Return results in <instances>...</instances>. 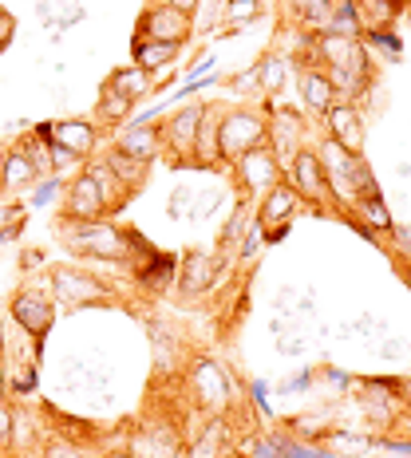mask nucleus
I'll return each mask as SVG.
<instances>
[{"instance_id": "60", "label": "nucleus", "mask_w": 411, "mask_h": 458, "mask_svg": "<svg viewBox=\"0 0 411 458\" xmlns=\"http://www.w3.org/2000/svg\"><path fill=\"white\" fill-rule=\"evenodd\" d=\"M404 16H407V24H411V0H407V13Z\"/></svg>"}, {"instance_id": "9", "label": "nucleus", "mask_w": 411, "mask_h": 458, "mask_svg": "<svg viewBox=\"0 0 411 458\" xmlns=\"http://www.w3.org/2000/svg\"><path fill=\"white\" fill-rule=\"evenodd\" d=\"M281 178H285V166H281V158L270 150V142L250 150V155L237 162V186H242L245 198H265Z\"/></svg>"}, {"instance_id": "22", "label": "nucleus", "mask_w": 411, "mask_h": 458, "mask_svg": "<svg viewBox=\"0 0 411 458\" xmlns=\"http://www.w3.org/2000/svg\"><path fill=\"white\" fill-rule=\"evenodd\" d=\"M178 52H183V44H162V40H139L131 44V55H135V68H142L147 75L155 72H167L170 64L178 60Z\"/></svg>"}, {"instance_id": "45", "label": "nucleus", "mask_w": 411, "mask_h": 458, "mask_svg": "<svg viewBox=\"0 0 411 458\" xmlns=\"http://www.w3.org/2000/svg\"><path fill=\"white\" fill-rule=\"evenodd\" d=\"M218 202H222V194H194V202H190V222H202V217H210L218 209Z\"/></svg>"}, {"instance_id": "52", "label": "nucleus", "mask_w": 411, "mask_h": 458, "mask_svg": "<svg viewBox=\"0 0 411 458\" xmlns=\"http://www.w3.org/2000/svg\"><path fill=\"white\" fill-rule=\"evenodd\" d=\"M309 384H313V371L304 368V371H297V376H289V379H285L281 391H285V395H297V391H304Z\"/></svg>"}, {"instance_id": "1", "label": "nucleus", "mask_w": 411, "mask_h": 458, "mask_svg": "<svg viewBox=\"0 0 411 458\" xmlns=\"http://www.w3.org/2000/svg\"><path fill=\"white\" fill-rule=\"evenodd\" d=\"M60 237L72 253L95 257V261H131V245H127V229L111 225V222H60Z\"/></svg>"}, {"instance_id": "27", "label": "nucleus", "mask_w": 411, "mask_h": 458, "mask_svg": "<svg viewBox=\"0 0 411 458\" xmlns=\"http://www.w3.org/2000/svg\"><path fill=\"white\" fill-rule=\"evenodd\" d=\"M356 214H360V217H352V222H356V225H368L372 233H391V225H396V217H391L384 194L360 198V202H356Z\"/></svg>"}, {"instance_id": "40", "label": "nucleus", "mask_w": 411, "mask_h": 458, "mask_svg": "<svg viewBox=\"0 0 411 458\" xmlns=\"http://www.w3.org/2000/svg\"><path fill=\"white\" fill-rule=\"evenodd\" d=\"M16 407L8 403V399H0V451H8V446L16 443Z\"/></svg>"}, {"instance_id": "6", "label": "nucleus", "mask_w": 411, "mask_h": 458, "mask_svg": "<svg viewBox=\"0 0 411 458\" xmlns=\"http://www.w3.org/2000/svg\"><path fill=\"white\" fill-rule=\"evenodd\" d=\"M317 158H321V166H324V178H329V194L340 202V209H352V206H356L352 170H356L360 155H352V150H344L332 135H324L321 147H317Z\"/></svg>"}, {"instance_id": "51", "label": "nucleus", "mask_w": 411, "mask_h": 458, "mask_svg": "<svg viewBox=\"0 0 411 458\" xmlns=\"http://www.w3.org/2000/svg\"><path fill=\"white\" fill-rule=\"evenodd\" d=\"M277 344H281L285 356H297V352H304V332H285V336H277Z\"/></svg>"}, {"instance_id": "17", "label": "nucleus", "mask_w": 411, "mask_h": 458, "mask_svg": "<svg viewBox=\"0 0 411 458\" xmlns=\"http://www.w3.org/2000/svg\"><path fill=\"white\" fill-rule=\"evenodd\" d=\"M234 454V431H229V419L226 415H214L206 423V431L190 443L186 458H229Z\"/></svg>"}, {"instance_id": "28", "label": "nucleus", "mask_w": 411, "mask_h": 458, "mask_svg": "<svg viewBox=\"0 0 411 458\" xmlns=\"http://www.w3.org/2000/svg\"><path fill=\"white\" fill-rule=\"evenodd\" d=\"M321 446H329V451L340 454V458H352V454H368L372 446H376V438L368 431H337V427H332Z\"/></svg>"}, {"instance_id": "2", "label": "nucleus", "mask_w": 411, "mask_h": 458, "mask_svg": "<svg viewBox=\"0 0 411 458\" xmlns=\"http://www.w3.org/2000/svg\"><path fill=\"white\" fill-rule=\"evenodd\" d=\"M270 142V123L261 119L250 107H237V111H222V123H218V150H222V166H237L250 150L265 147Z\"/></svg>"}, {"instance_id": "49", "label": "nucleus", "mask_w": 411, "mask_h": 458, "mask_svg": "<svg viewBox=\"0 0 411 458\" xmlns=\"http://www.w3.org/2000/svg\"><path fill=\"white\" fill-rule=\"evenodd\" d=\"M391 242H396V253L411 261V225H391Z\"/></svg>"}, {"instance_id": "19", "label": "nucleus", "mask_w": 411, "mask_h": 458, "mask_svg": "<svg viewBox=\"0 0 411 458\" xmlns=\"http://www.w3.org/2000/svg\"><path fill=\"white\" fill-rule=\"evenodd\" d=\"M32 182H40V170L32 166V158H28L21 147L4 150V155H0V190L13 194V190H28Z\"/></svg>"}, {"instance_id": "15", "label": "nucleus", "mask_w": 411, "mask_h": 458, "mask_svg": "<svg viewBox=\"0 0 411 458\" xmlns=\"http://www.w3.org/2000/svg\"><path fill=\"white\" fill-rule=\"evenodd\" d=\"M297 209H301V194L281 178V182L257 202V222L261 225H289V217L297 214Z\"/></svg>"}, {"instance_id": "29", "label": "nucleus", "mask_w": 411, "mask_h": 458, "mask_svg": "<svg viewBox=\"0 0 411 458\" xmlns=\"http://www.w3.org/2000/svg\"><path fill=\"white\" fill-rule=\"evenodd\" d=\"M332 4H337V0H289L293 16H297L301 28L313 36L324 32V24H329V16H332Z\"/></svg>"}, {"instance_id": "58", "label": "nucleus", "mask_w": 411, "mask_h": 458, "mask_svg": "<svg viewBox=\"0 0 411 458\" xmlns=\"http://www.w3.org/2000/svg\"><path fill=\"white\" fill-rule=\"evenodd\" d=\"M21 265H24V269H36V265H40V253H36V250H28Z\"/></svg>"}, {"instance_id": "54", "label": "nucleus", "mask_w": 411, "mask_h": 458, "mask_svg": "<svg viewBox=\"0 0 411 458\" xmlns=\"http://www.w3.org/2000/svg\"><path fill=\"white\" fill-rule=\"evenodd\" d=\"M24 222V209L21 206H0V229L4 225H21Z\"/></svg>"}, {"instance_id": "34", "label": "nucleus", "mask_w": 411, "mask_h": 458, "mask_svg": "<svg viewBox=\"0 0 411 458\" xmlns=\"http://www.w3.org/2000/svg\"><path fill=\"white\" fill-rule=\"evenodd\" d=\"M21 150H24L28 158H32V166L40 170V178L52 174V142H47V139H40V135H28V139L21 142Z\"/></svg>"}, {"instance_id": "46", "label": "nucleus", "mask_w": 411, "mask_h": 458, "mask_svg": "<svg viewBox=\"0 0 411 458\" xmlns=\"http://www.w3.org/2000/svg\"><path fill=\"white\" fill-rule=\"evenodd\" d=\"M44 458H83V446L80 443H68V438H56V443H47Z\"/></svg>"}, {"instance_id": "5", "label": "nucleus", "mask_w": 411, "mask_h": 458, "mask_svg": "<svg viewBox=\"0 0 411 458\" xmlns=\"http://www.w3.org/2000/svg\"><path fill=\"white\" fill-rule=\"evenodd\" d=\"M202 119H206V103H190V107L175 111L158 127L162 150H167L178 166H194V142H198V127H202Z\"/></svg>"}, {"instance_id": "32", "label": "nucleus", "mask_w": 411, "mask_h": 458, "mask_svg": "<svg viewBox=\"0 0 411 458\" xmlns=\"http://www.w3.org/2000/svg\"><path fill=\"white\" fill-rule=\"evenodd\" d=\"M285 80H289V60H285V55H265V60L257 64V83H261L265 95H277L285 88Z\"/></svg>"}, {"instance_id": "42", "label": "nucleus", "mask_w": 411, "mask_h": 458, "mask_svg": "<svg viewBox=\"0 0 411 458\" xmlns=\"http://www.w3.org/2000/svg\"><path fill=\"white\" fill-rule=\"evenodd\" d=\"M285 443H289V438L285 435H265V438H257L253 443V458H285Z\"/></svg>"}, {"instance_id": "21", "label": "nucleus", "mask_w": 411, "mask_h": 458, "mask_svg": "<svg viewBox=\"0 0 411 458\" xmlns=\"http://www.w3.org/2000/svg\"><path fill=\"white\" fill-rule=\"evenodd\" d=\"M115 147L127 150V155H135V158H142V162H155L162 155V135H158V127H150V123H131V127L119 135Z\"/></svg>"}, {"instance_id": "47", "label": "nucleus", "mask_w": 411, "mask_h": 458, "mask_svg": "<svg viewBox=\"0 0 411 458\" xmlns=\"http://www.w3.org/2000/svg\"><path fill=\"white\" fill-rule=\"evenodd\" d=\"M83 158H75L72 150H64V147H52V174H68V170H75Z\"/></svg>"}, {"instance_id": "38", "label": "nucleus", "mask_w": 411, "mask_h": 458, "mask_svg": "<svg viewBox=\"0 0 411 458\" xmlns=\"http://www.w3.org/2000/svg\"><path fill=\"white\" fill-rule=\"evenodd\" d=\"M364 44L368 47H380L388 60H399V55H404V40H399L391 28H384V32H364Z\"/></svg>"}, {"instance_id": "48", "label": "nucleus", "mask_w": 411, "mask_h": 458, "mask_svg": "<svg viewBox=\"0 0 411 458\" xmlns=\"http://www.w3.org/2000/svg\"><path fill=\"white\" fill-rule=\"evenodd\" d=\"M324 384L332 391H352L356 387V376H348V371H340V368H324Z\"/></svg>"}, {"instance_id": "25", "label": "nucleus", "mask_w": 411, "mask_h": 458, "mask_svg": "<svg viewBox=\"0 0 411 458\" xmlns=\"http://www.w3.org/2000/svg\"><path fill=\"white\" fill-rule=\"evenodd\" d=\"M175 281H178V257L155 253L150 261L139 265V284H142L147 293H167Z\"/></svg>"}, {"instance_id": "37", "label": "nucleus", "mask_w": 411, "mask_h": 458, "mask_svg": "<svg viewBox=\"0 0 411 458\" xmlns=\"http://www.w3.org/2000/svg\"><path fill=\"white\" fill-rule=\"evenodd\" d=\"M226 16L234 28H245L261 16V4H257V0H226Z\"/></svg>"}, {"instance_id": "30", "label": "nucleus", "mask_w": 411, "mask_h": 458, "mask_svg": "<svg viewBox=\"0 0 411 458\" xmlns=\"http://www.w3.org/2000/svg\"><path fill=\"white\" fill-rule=\"evenodd\" d=\"M107 88H115L119 95H127V99H142V95L150 91V75L142 72V68H115L111 72V80H107Z\"/></svg>"}, {"instance_id": "12", "label": "nucleus", "mask_w": 411, "mask_h": 458, "mask_svg": "<svg viewBox=\"0 0 411 458\" xmlns=\"http://www.w3.org/2000/svg\"><path fill=\"white\" fill-rule=\"evenodd\" d=\"M131 458H186L183 435L170 423H147L131 435Z\"/></svg>"}, {"instance_id": "18", "label": "nucleus", "mask_w": 411, "mask_h": 458, "mask_svg": "<svg viewBox=\"0 0 411 458\" xmlns=\"http://www.w3.org/2000/svg\"><path fill=\"white\" fill-rule=\"evenodd\" d=\"M218 281V257L210 253H190L183 265H178V289L186 297H202L210 293V284Z\"/></svg>"}, {"instance_id": "4", "label": "nucleus", "mask_w": 411, "mask_h": 458, "mask_svg": "<svg viewBox=\"0 0 411 458\" xmlns=\"http://www.w3.org/2000/svg\"><path fill=\"white\" fill-rule=\"evenodd\" d=\"M47 284H52V301H64L68 309H95V304L111 301V284H103L99 276L75 269V265H60V269H52Z\"/></svg>"}, {"instance_id": "35", "label": "nucleus", "mask_w": 411, "mask_h": 458, "mask_svg": "<svg viewBox=\"0 0 411 458\" xmlns=\"http://www.w3.org/2000/svg\"><path fill=\"white\" fill-rule=\"evenodd\" d=\"M332 427H329V419L324 415H304L293 423V435L301 438V443H324V435H329Z\"/></svg>"}, {"instance_id": "20", "label": "nucleus", "mask_w": 411, "mask_h": 458, "mask_svg": "<svg viewBox=\"0 0 411 458\" xmlns=\"http://www.w3.org/2000/svg\"><path fill=\"white\" fill-rule=\"evenodd\" d=\"M332 103H340V99H337V88H332L329 75L321 68H301V107L324 114Z\"/></svg>"}, {"instance_id": "3", "label": "nucleus", "mask_w": 411, "mask_h": 458, "mask_svg": "<svg viewBox=\"0 0 411 458\" xmlns=\"http://www.w3.org/2000/svg\"><path fill=\"white\" fill-rule=\"evenodd\" d=\"M190 395H194V403L202 407L210 415H226L229 407H234V387H229L222 364H218L214 356H198L194 364H190Z\"/></svg>"}, {"instance_id": "31", "label": "nucleus", "mask_w": 411, "mask_h": 458, "mask_svg": "<svg viewBox=\"0 0 411 458\" xmlns=\"http://www.w3.org/2000/svg\"><path fill=\"white\" fill-rule=\"evenodd\" d=\"M131 107H135V99H127V95H119L115 88L103 83V91H99V123H111V127H119V123H127Z\"/></svg>"}, {"instance_id": "59", "label": "nucleus", "mask_w": 411, "mask_h": 458, "mask_svg": "<svg viewBox=\"0 0 411 458\" xmlns=\"http://www.w3.org/2000/svg\"><path fill=\"white\" fill-rule=\"evenodd\" d=\"M404 281H407V289H411V261H404Z\"/></svg>"}, {"instance_id": "13", "label": "nucleus", "mask_w": 411, "mask_h": 458, "mask_svg": "<svg viewBox=\"0 0 411 458\" xmlns=\"http://www.w3.org/2000/svg\"><path fill=\"white\" fill-rule=\"evenodd\" d=\"M324 127H329V135L340 142L344 150H352V155H360V147H364V111H360V103H332L329 111H324Z\"/></svg>"}, {"instance_id": "23", "label": "nucleus", "mask_w": 411, "mask_h": 458, "mask_svg": "<svg viewBox=\"0 0 411 458\" xmlns=\"http://www.w3.org/2000/svg\"><path fill=\"white\" fill-rule=\"evenodd\" d=\"M356 13L364 32H384V28H396V21L407 13V0H356Z\"/></svg>"}, {"instance_id": "11", "label": "nucleus", "mask_w": 411, "mask_h": 458, "mask_svg": "<svg viewBox=\"0 0 411 458\" xmlns=\"http://www.w3.org/2000/svg\"><path fill=\"white\" fill-rule=\"evenodd\" d=\"M190 32H194V21L167 4H150L139 16V28H135L139 40H162V44H186Z\"/></svg>"}, {"instance_id": "43", "label": "nucleus", "mask_w": 411, "mask_h": 458, "mask_svg": "<svg viewBox=\"0 0 411 458\" xmlns=\"http://www.w3.org/2000/svg\"><path fill=\"white\" fill-rule=\"evenodd\" d=\"M190 202H194V190H190V186H175V190H170L167 214L170 217H186L190 214Z\"/></svg>"}, {"instance_id": "10", "label": "nucleus", "mask_w": 411, "mask_h": 458, "mask_svg": "<svg viewBox=\"0 0 411 458\" xmlns=\"http://www.w3.org/2000/svg\"><path fill=\"white\" fill-rule=\"evenodd\" d=\"M285 182H289L304 198V202H313V206L324 202V198H332L329 194V178H324V166H321L317 150H309V147H301L297 155L285 162Z\"/></svg>"}, {"instance_id": "14", "label": "nucleus", "mask_w": 411, "mask_h": 458, "mask_svg": "<svg viewBox=\"0 0 411 458\" xmlns=\"http://www.w3.org/2000/svg\"><path fill=\"white\" fill-rule=\"evenodd\" d=\"M304 119L297 107H270V150L281 158V166L301 150Z\"/></svg>"}, {"instance_id": "41", "label": "nucleus", "mask_w": 411, "mask_h": 458, "mask_svg": "<svg viewBox=\"0 0 411 458\" xmlns=\"http://www.w3.org/2000/svg\"><path fill=\"white\" fill-rule=\"evenodd\" d=\"M261 242H265V225L257 222V214H253V222H250V229H245V237L237 242V261H250Z\"/></svg>"}, {"instance_id": "26", "label": "nucleus", "mask_w": 411, "mask_h": 458, "mask_svg": "<svg viewBox=\"0 0 411 458\" xmlns=\"http://www.w3.org/2000/svg\"><path fill=\"white\" fill-rule=\"evenodd\" d=\"M218 123H222V111L206 107V119L198 127V142H194V166H222V150H218Z\"/></svg>"}, {"instance_id": "8", "label": "nucleus", "mask_w": 411, "mask_h": 458, "mask_svg": "<svg viewBox=\"0 0 411 458\" xmlns=\"http://www.w3.org/2000/svg\"><path fill=\"white\" fill-rule=\"evenodd\" d=\"M8 312H13L16 328L32 340H47V332H52V324H56L52 293H44V289H21L13 297V309Z\"/></svg>"}, {"instance_id": "44", "label": "nucleus", "mask_w": 411, "mask_h": 458, "mask_svg": "<svg viewBox=\"0 0 411 458\" xmlns=\"http://www.w3.org/2000/svg\"><path fill=\"white\" fill-rule=\"evenodd\" d=\"M60 190H68V186H64V178H60V174H47L44 182L36 186L32 206H47V202H56V194H60Z\"/></svg>"}, {"instance_id": "33", "label": "nucleus", "mask_w": 411, "mask_h": 458, "mask_svg": "<svg viewBox=\"0 0 411 458\" xmlns=\"http://www.w3.org/2000/svg\"><path fill=\"white\" fill-rule=\"evenodd\" d=\"M4 379H8V391H13V395H32V391L40 387L36 364H4Z\"/></svg>"}, {"instance_id": "7", "label": "nucleus", "mask_w": 411, "mask_h": 458, "mask_svg": "<svg viewBox=\"0 0 411 458\" xmlns=\"http://www.w3.org/2000/svg\"><path fill=\"white\" fill-rule=\"evenodd\" d=\"M64 217H68V222H103V217H107V198H103L99 178H95L88 166L64 190Z\"/></svg>"}, {"instance_id": "36", "label": "nucleus", "mask_w": 411, "mask_h": 458, "mask_svg": "<svg viewBox=\"0 0 411 458\" xmlns=\"http://www.w3.org/2000/svg\"><path fill=\"white\" fill-rule=\"evenodd\" d=\"M245 229H250V217H245V202H242V198H237L234 217H229L226 229H222V250H234V245L245 237Z\"/></svg>"}, {"instance_id": "24", "label": "nucleus", "mask_w": 411, "mask_h": 458, "mask_svg": "<svg viewBox=\"0 0 411 458\" xmlns=\"http://www.w3.org/2000/svg\"><path fill=\"white\" fill-rule=\"evenodd\" d=\"M107 170L115 178H119V186L127 190V194H135V190L147 182V170H150V162H142V158H135V155H127V150H119V147H111L107 150Z\"/></svg>"}, {"instance_id": "56", "label": "nucleus", "mask_w": 411, "mask_h": 458, "mask_svg": "<svg viewBox=\"0 0 411 458\" xmlns=\"http://www.w3.org/2000/svg\"><path fill=\"white\" fill-rule=\"evenodd\" d=\"M229 88H234V91H253V88H261V83H257V68L245 72V75H237V80H229Z\"/></svg>"}, {"instance_id": "53", "label": "nucleus", "mask_w": 411, "mask_h": 458, "mask_svg": "<svg viewBox=\"0 0 411 458\" xmlns=\"http://www.w3.org/2000/svg\"><path fill=\"white\" fill-rule=\"evenodd\" d=\"M250 395H253L257 411H261L265 419H273V407H270V395H265V384H250Z\"/></svg>"}, {"instance_id": "50", "label": "nucleus", "mask_w": 411, "mask_h": 458, "mask_svg": "<svg viewBox=\"0 0 411 458\" xmlns=\"http://www.w3.org/2000/svg\"><path fill=\"white\" fill-rule=\"evenodd\" d=\"M13 36H16V16L8 8H0V52L13 44Z\"/></svg>"}, {"instance_id": "57", "label": "nucleus", "mask_w": 411, "mask_h": 458, "mask_svg": "<svg viewBox=\"0 0 411 458\" xmlns=\"http://www.w3.org/2000/svg\"><path fill=\"white\" fill-rule=\"evenodd\" d=\"M380 352H384V360H404L407 356V344L404 340H384V348H380Z\"/></svg>"}, {"instance_id": "39", "label": "nucleus", "mask_w": 411, "mask_h": 458, "mask_svg": "<svg viewBox=\"0 0 411 458\" xmlns=\"http://www.w3.org/2000/svg\"><path fill=\"white\" fill-rule=\"evenodd\" d=\"M352 190H356V202L360 198H376L380 194V182H376V174H372V166L364 158H360L356 170H352Z\"/></svg>"}, {"instance_id": "55", "label": "nucleus", "mask_w": 411, "mask_h": 458, "mask_svg": "<svg viewBox=\"0 0 411 458\" xmlns=\"http://www.w3.org/2000/svg\"><path fill=\"white\" fill-rule=\"evenodd\" d=\"M158 4L178 8V13H183V16H190V21H194V13H198V4H202V0H158Z\"/></svg>"}, {"instance_id": "16", "label": "nucleus", "mask_w": 411, "mask_h": 458, "mask_svg": "<svg viewBox=\"0 0 411 458\" xmlns=\"http://www.w3.org/2000/svg\"><path fill=\"white\" fill-rule=\"evenodd\" d=\"M95 142H99L95 123H83V119H56L52 123V147L72 150L75 158H88L95 150Z\"/></svg>"}]
</instances>
